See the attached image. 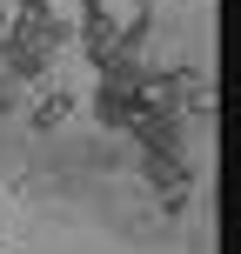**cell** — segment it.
<instances>
[{
  "label": "cell",
  "mask_w": 241,
  "mask_h": 254,
  "mask_svg": "<svg viewBox=\"0 0 241 254\" xmlns=\"http://www.w3.org/2000/svg\"><path fill=\"white\" fill-rule=\"evenodd\" d=\"M141 114H148L141 87H101V94H94V121H101V127H134Z\"/></svg>",
  "instance_id": "obj_1"
},
{
  "label": "cell",
  "mask_w": 241,
  "mask_h": 254,
  "mask_svg": "<svg viewBox=\"0 0 241 254\" xmlns=\"http://www.w3.org/2000/svg\"><path fill=\"white\" fill-rule=\"evenodd\" d=\"M67 114H74V94H61V87H47V94H40V107H34V127H61Z\"/></svg>",
  "instance_id": "obj_2"
}]
</instances>
